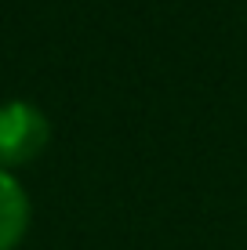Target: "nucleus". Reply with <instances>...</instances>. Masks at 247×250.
<instances>
[{"mask_svg": "<svg viewBox=\"0 0 247 250\" xmlns=\"http://www.w3.org/2000/svg\"><path fill=\"white\" fill-rule=\"evenodd\" d=\"M51 138V120L29 98L0 102V170H19L44 152Z\"/></svg>", "mask_w": 247, "mask_h": 250, "instance_id": "1", "label": "nucleus"}, {"mask_svg": "<svg viewBox=\"0 0 247 250\" xmlns=\"http://www.w3.org/2000/svg\"><path fill=\"white\" fill-rule=\"evenodd\" d=\"M33 221V200L19 174L0 170V250H19Z\"/></svg>", "mask_w": 247, "mask_h": 250, "instance_id": "2", "label": "nucleus"}]
</instances>
